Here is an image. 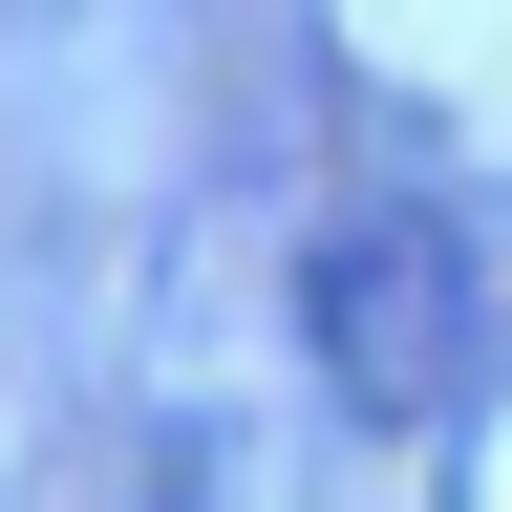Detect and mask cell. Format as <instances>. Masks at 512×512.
<instances>
[{
	"instance_id": "1",
	"label": "cell",
	"mask_w": 512,
	"mask_h": 512,
	"mask_svg": "<svg viewBox=\"0 0 512 512\" xmlns=\"http://www.w3.org/2000/svg\"><path fill=\"white\" fill-rule=\"evenodd\" d=\"M299 342H320V384H342L363 427H448V406H470V363H491V320H470V214H427V192L320 214V256H299Z\"/></svg>"
}]
</instances>
